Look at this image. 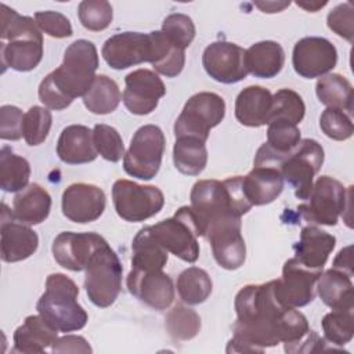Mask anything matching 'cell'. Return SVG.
Here are the masks:
<instances>
[{"label": "cell", "mask_w": 354, "mask_h": 354, "mask_svg": "<svg viewBox=\"0 0 354 354\" xmlns=\"http://www.w3.org/2000/svg\"><path fill=\"white\" fill-rule=\"evenodd\" d=\"M236 321L227 353H263L285 343V351L310 330L307 318L279 300L275 279L261 285H246L235 296Z\"/></svg>", "instance_id": "cell-1"}, {"label": "cell", "mask_w": 354, "mask_h": 354, "mask_svg": "<svg viewBox=\"0 0 354 354\" xmlns=\"http://www.w3.org/2000/svg\"><path fill=\"white\" fill-rule=\"evenodd\" d=\"M97 68L95 46L86 39L73 41L65 50L62 64L40 82V101L54 111L68 108L75 98L83 97L90 88Z\"/></svg>", "instance_id": "cell-2"}, {"label": "cell", "mask_w": 354, "mask_h": 354, "mask_svg": "<svg viewBox=\"0 0 354 354\" xmlns=\"http://www.w3.org/2000/svg\"><path fill=\"white\" fill-rule=\"evenodd\" d=\"M0 58L3 71L35 69L43 58V35L30 17L19 15L6 4L0 6Z\"/></svg>", "instance_id": "cell-3"}, {"label": "cell", "mask_w": 354, "mask_h": 354, "mask_svg": "<svg viewBox=\"0 0 354 354\" xmlns=\"http://www.w3.org/2000/svg\"><path fill=\"white\" fill-rule=\"evenodd\" d=\"M191 209L202 228V236L209 224L228 216L242 217L252 205L242 189V176L224 181L199 180L191 189Z\"/></svg>", "instance_id": "cell-4"}, {"label": "cell", "mask_w": 354, "mask_h": 354, "mask_svg": "<svg viewBox=\"0 0 354 354\" xmlns=\"http://www.w3.org/2000/svg\"><path fill=\"white\" fill-rule=\"evenodd\" d=\"M77 296L79 288L69 277L61 272L50 274L36 310L58 332L80 330L86 326L88 315L77 303Z\"/></svg>", "instance_id": "cell-5"}, {"label": "cell", "mask_w": 354, "mask_h": 354, "mask_svg": "<svg viewBox=\"0 0 354 354\" xmlns=\"http://www.w3.org/2000/svg\"><path fill=\"white\" fill-rule=\"evenodd\" d=\"M84 271V289L90 301L101 308L113 304L122 289L123 267L108 242L95 250Z\"/></svg>", "instance_id": "cell-6"}, {"label": "cell", "mask_w": 354, "mask_h": 354, "mask_svg": "<svg viewBox=\"0 0 354 354\" xmlns=\"http://www.w3.org/2000/svg\"><path fill=\"white\" fill-rule=\"evenodd\" d=\"M151 231L155 239L176 257L187 263L198 260V236H202V228L189 206H183L173 217L151 225Z\"/></svg>", "instance_id": "cell-7"}, {"label": "cell", "mask_w": 354, "mask_h": 354, "mask_svg": "<svg viewBox=\"0 0 354 354\" xmlns=\"http://www.w3.org/2000/svg\"><path fill=\"white\" fill-rule=\"evenodd\" d=\"M351 188L353 187H348V189H346L339 180L330 176H321L313 184L307 198L308 202L300 205L297 210L310 224L336 225L339 217L346 212Z\"/></svg>", "instance_id": "cell-8"}, {"label": "cell", "mask_w": 354, "mask_h": 354, "mask_svg": "<svg viewBox=\"0 0 354 354\" xmlns=\"http://www.w3.org/2000/svg\"><path fill=\"white\" fill-rule=\"evenodd\" d=\"M166 138L159 126L144 124L133 136L123 156L124 171L140 180L153 178L162 163Z\"/></svg>", "instance_id": "cell-9"}, {"label": "cell", "mask_w": 354, "mask_h": 354, "mask_svg": "<svg viewBox=\"0 0 354 354\" xmlns=\"http://www.w3.org/2000/svg\"><path fill=\"white\" fill-rule=\"evenodd\" d=\"M225 116V101L210 91L196 93L188 98L174 123V136H192L203 141Z\"/></svg>", "instance_id": "cell-10"}, {"label": "cell", "mask_w": 354, "mask_h": 354, "mask_svg": "<svg viewBox=\"0 0 354 354\" xmlns=\"http://www.w3.org/2000/svg\"><path fill=\"white\" fill-rule=\"evenodd\" d=\"M324 158L322 145L313 138H304L279 163L278 169L283 181L295 189L297 199L307 201L313 188V180L321 170Z\"/></svg>", "instance_id": "cell-11"}, {"label": "cell", "mask_w": 354, "mask_h": 354, "mask_svg": "<svg viewBox=\"0 0 354 354\" xmlns=\"http://www.w3.org/2000/svg\"><path fill=\"white\" fill-rule=\"evenodd\" d=\"M112 199L118 216L130 223H140L158 214L163 205V192L155 185H141L130 180H116Z\"/></svg>", "instance_id": "cell-12"}, {"label": "cell", "mask_w": 354, "mask_h": 354, "mask_svg": "<svg viewBox=\"0 0 354 354\" xmlns=\"http://www.w3.org/2000/svg\"><path fill=\"white\" fill-rule=\"evenodd\" d=\"M241 217L228 216L213 221L205 230L213 257L225 270H236L246 259V245L241 232Z\"/></svg>", "instance_id": "cell-13"}, {"label": "cell", "mask_w": 354, "mask_h": 354, "mask_svg": "<svg viewBox=\"0 0 354 354\" xmlns=\"http://www.w3.org/2000/svg\"><path fill=\"white\" fill-rule=\"evenodd\" d=\"M101 54L112 69H126L142 62L152 61V33L122 32L111 36L102 46Z\"/></svg>", "instance_id": "cell-14"}, {"label": "cell", "mask_w": 354, "mask_h": 354, "mask_svg": "<svg viewBox=\"0 0 354 354\" xmlns=\"http://www.w3.org/2000/svg\"><path fill=\"white\" fill-rule=\"evenodd\" d=\"M245 54L246 50L235 43L227 40L213 41L203 51L202 65L216 82L232 84L243 80L249 73Z\"/></svg>", "instance_id": "cell-15"}, {"label": "cell", "mask_w": 354, "mask_h": 354, "mask_svg": "<svg viewBox=\"0 0 354 354\" xmlns=\"http://www.w3.org/2000/svg\"><path fill=\"white\" fill-rule=\"evenodd\" d=\"M322 270H311L296 257L289 259L282 268V277L275 279V292L289 307H304L315 297L317 281Z\"/></svg>", "instance_id": "cell-16"}, {"label": "cell", "mask_w": 354, "mask_h": 354, "mask_svg": "<svg viewBox=\"0 0 354 354\" xmlns=\"http://www.w3.org/2000/svg\"><path fill=\"white\" fill-rule=\"evenodd\" d=\"M336 62L337 50L325 37H303L293 47V69L301 77H321L330 72L336 66Z\"/></svg>", "instance_id": "cell-17"}, {"label": "cell", "mask_w": 354, "mask_h": 354, "mask_svg": "<svg viewBox=\"0 0 354 354\" xmlns=\"http://www.w3.org/2000/svg\"><path fill=\"white\" fill-rule=\"evenodd\" d=\"M106 241L97 232H61L53 242L55 261L66 270L83 271L95 250Z\"/></svg>", "instance_id": "cell-18"}, {"label": "cell", "mask_w": 354, "mask_h": 354, "mask_svg": "<svg viewBox=\"0 0 354 354\" xmlns=\"http://www.w3.org/2000/svg\"><path fill=\"white\" fill-rule=\"evenodd\" d=\"M126 88L122 94L124 106L133 115H148L158 106L159 100L166 94L162 79L149 69L130 72L126 79Z\"/></svg>", "instance_id": "cell-19"}, {"label": "cell", "mask_w": 354, "mask_h": 354, "mask_svg": "<svg viewBox=\"0 0 354 354\" xmlns=\"http://www.w3.org/2000/svg\"><path fill=\"white\" fill-rule=\"evenodd\" d=\"M1 260L6 263H17L30 257L39 246V236L30 225L18 221L6 203H1Z\"/></svg>", "instance_id": "cell-20"}, {"label": "cell", "mask_w": 354, "mask_h": 354, "mask_svg": "<svg viewBox=\"0 0 354 354\" xmlns=\"http://www.w3.org/2000/svg\"><path fill=\"white\" fill-rule=\"evenodd\" d=\"M126 283L133 296L153 310H166L174 300L173 279L162 270L141 271L131 268Z\"/></svg>", "instance_id": "cell-21"}, {"label": "cell", "mask_w": 354, "mask_h": 354, "mask_svg": "<svg viewBox=\"0 0 354 354\" xmlns=\"http://www.w3.org/2000/svg\"><path fill=\"white\" fill-rule=\"evenodd\" d=\"M105 205L104 191L94 184L75 183L62 192V213L73 223L95 221L104 213Z\"/></svg>", "instance_id": "cell-22"}, {"label": "cell", "mask_w": 354, "mask_h": 354, "mask_svg": "<svg viewBox=\"0 0 354 354\" xmlns=\"http://www.w3.org/2000/svg\"><path fill=\"white\" fill-rule=\"evenodd\" d=\"M335 245L336 238L332 234L315 225H306L301 228L300 239L293 245L295 257L307 268L322 270Z\"/></svg>", "instance_id": "cell-23"}, {"label": "cell", "mask_w": 354, "mask_h": 354, "mask_svg": "<svg viewBox=\"0 0 354 354\" xmlns=\"http://www.w3.org/2000/svg\"><path fill=\"white\" fill-rule=\"evenodd\" d=\"M283 177L277 167L254 166L242 177V189L252 206L274 202L283 189Z\"/></svg>", "instance_id": "cell-24"}, {"label": "cell", "mask_w": 354, "mask_h": 354, "mask_svg": "<svg viewBox=\"0 0 354 354\" xmlns=\"http://www.w3.org/2000/svg\"><path fill=\"white\" fill-rule=\"evenodd\" d=\"M57 155L66 165H83L95 160L98 152L93 141V130L83 124L66 126L59 134Z\"/></svg>", "instance_id": "cell-25"}, {"label": "cell", "mask_w": 354, "mask_h": 354, "mask_svg": "<svg viewBox=\"0 0 354 354\" xmlns=\"http://www.w3.org/2000/svg\"><path fill=\"white\" fill-rule=\"evenodd\" d=\"M272 106V94L261 86H248L235 100V118L248 127L268 124Z\"/></svg>", "instance_id": "cell-26"}, {"label": "cell", "mask_w": 354, "mask_h": 354, "mask_svg": "<svg viewBox=\"0 0 354 354\" xmlns=\"http://www.w3.org/2000/svg\"><path fill=\"white\" fill-rule=\"evenodd\" d=\"M54 329L40 314L29 315L14 332V353L36 354L43 353L58 339Z\"/></svg>", "instance_id": "cell-27"}, {"label": "cell", "mask_w": 354, "mask_h": 354, "mask_svg": "<svg viewBox=\"0 0 354 354\" xmlns=\"http://www.w3.org/2000/svg\"><path fill=\"white\" fill-rule=\"evenodd\" d=\"M51 210L50 194L33 183L19 191L12 201L14 217L28 225H36L43 223Z\"/></svg>", "instance_id": "cell-28"}, {"label": "cell", "mask_w": 354, "mask_h": 354, "mask_svg": "<svg viewBox=\"0 0 354 354\" xmlns=\"http://www.w3.org/2000/svg\"><path fill=\"white\" fill-rule=\"evenodd\" d=\"M245 61L248 72L254 77L271 79L281 72L285 64V51L279 43L263 40L246 50Z\"/></svg>", "instance_id": "cell-29"}, {"label": "cell", "mask_w": 354, "mask_h": 354, "mask_svg": "<svg viewBox=\"0 0 354 354\" xmlns=\"http://www.w3.org/2000/svg\"><path fill=\"white\" fill-rule=\"evenodd\" d=\"M351 277L337 268H329L321 272L315 289L324 304L332 310L351 308L354 299Z\"/></svg>", "instance_id": "cell-30"}, {"label": "cell", "mask_w": 354, "mask_h": 354, "mask_svg": "<svg viewBox=\"0 0 354 354\" xmlns=\"http://www.w3.org/2000/svg\"><path fill=\"white\" fill-rule=\"evenodd\" d=\"M131 268L141 271L163 270L169 252L155 239L151 225L141 228L131 243Z\"/></svg>", "instance_id": "cell-31"}, {"label": "cell", "mask_w": 354, "mask_h": 354, "mask_svg": "<svg viewBox=\"0 0 354 354\" xmlns=\"http://www.w3.org/2000/svg\"><path fill=\"white\" fill-rule=\"evenodd\" d=\"M206 141L192 136H178L173 147L176 169L187 176H199L207 163Z\"/></svg>", "instance_id": "cell-32"}, {"label": "cell", "mask_w": 354, "mask_h": 354, "mask_svg": "<svg viewBox=\"0 0 354 354\" xmlns=\"http://www.w3.org/2000/svg\"><path fill=\"white\" fill-rule=\"evenodd\" d=\"M318 100L328 108H336L353 113V86L339 73L321 76L315 84Z\"/></svg>", "instance_id": "cell-33"}, {"label": "cell", "mask_w": 354, "mask_h": 354, "mask_svg": "<svg viewBox=\"0 0 354 354\" xmlns=\"http://www.w3.org/2000/svg\"><path fill=\"white\" fill-rule=\"evenodd\" d=\"M122 100L116 82L106 75H97L90 88L83 95L84 106L95 115L113 112Z\"/></svg>", "instance_id": "cell-34"}, {"label": "cell", "mask_w": 354, "mask_h": 354, "mask_svg": "<svg viewBox=\"0 0 354 354\" xmlns=\"http://www.w3.org/2000/svg\"><path fill=\"white\" fill-rule=\"evenodd\" d=\"M151 33L153 37V55L151 65L158 73L166 77H176L184 68L185 50L174 46L162 30Z\"/></svg>", "instance_id": "cell-35"}, {"label": "cell", "mask_w": 354, "mask_h": 354, "mask_svg": "<svg viewBox=\"0 0 354 354\" xmlns=\"http://www.w3.org/2000/svg\"><path fill=\"white\" fill-rule=\"evenodd\" d=\"M30 177L29 162L17 155L10 147L0 151V187L6 192H19L28 187Z\"/></svg>", "instance_id": "cell-36"}, {"label": "cell", "mask_w": 354, "mask_h": 354, "mask_svg": "<svg viewBox=\"0 0 354 354\" xmlns=\"http://www.w3.org/2000/svg\"><path fill=\"white\" fill-rule=\"evenodd\" d=\"M212 288L213 283L209 274L199 267H189L177 278L178 296L189 306L206 301L212 293Z\"/></svg>", "instance_id": "cell-37"}, {"label": "cell", "mask_w": 354, "mask_h": 354, "mask_svg": "<svg viewBox=\"0 0 354 354\" xmlns=\"http://www.w3.org/2000/svg\"><path fill=\"white\" fill-rule=\"evenodd\" d=\"M325 340L332 346L342 347L354 336V315L351 308H337L325 314L322 318Z\"/></svg>", "instance_id": "cell-38"}, {"label": "cell", "mask_w": 354, "mask_h": 354, "mask_svg": "<svg viewBox=\"0 0 354 354\" xmlns=\"http://www.w3.org/2000/svg\"><path fill=\"white\" fill-rule=\"evenodd\" d=\"M166 329L174 340H191L201 330V318L195 310L176 306L166 315Z\"/></svg>", "instance_id": "cell-39"}, {"label": "cell", "mask_w": 354, "mask_h": 354, "mask_svg": "<svg viewBox=\"0 0 354 354\" xmlns=\"http://www.w3.org/2000/svg\"><path fill=\"white\" fill-rule=\"evenodd\" d=\"M306 113V105L300 94L290 88H281L272 95V106L270 113V120H288L290 123L299 124Z\"/></svg>", "instance_id": "cell-40"}, {"label": "cell", "mask_w": 354, "mask_h": 354, "mask_svg": "<svg viewBox=\"0 0 354 354\" xmlns=\"http://www.w3.org/2000/svg\"><path fill=\"white\" fill-rule=\"evenodd\" d=\"M77 17L87 30L101 32L111 25L113 11L105 0H84L77 7Z\"/></svg>", "instance_id": "cell-41"}, {"label": "cell", "mask_w": 354, "mask_h": 354, "mask_svg": "<svg viewBox=\"0 0 354 354\" xmlns=\"http://www.w3.org/2000/svg\"><path fill=\"white\" fill-rule=\"evenodd\" d=\"M93 141L97 152L108 162L116 163L124 156V145L119 131L108 124L98 123L93 127Z\"/></svg>", "instance_id": "cell-42"}, {"label": "cell", "mask_w": 354, "mask_h": 354, "mask_svg": "<svg viewBox=\"0 0 354 354\" xmlns=\"http://www.w3.org/2000/svg\"><path fill=\"white\" fill-rule=\"evenodd\" d=\"M53 116L47 108L33 105L24 116V138L28 145L41 144L51 129Z\"/></svg>", "instance_id": "cell-43"}, {"label": "cell", "mask_w": 354, "mask_h": 354, "mask_svg": "<svg viewBox=\"0 0 354 354\" xmlns=\"http://www.w3.org/2000/svg\"><path fill=\"white\" fill-rule=\"evenodd\" d=\"M319 127L326 137L335 141L348 140L354 131L351 115L336 108H326L321 113Z\"/></svg>", "instance_id": "cell-44"}, {"label": "cell", "mask_w": 354, "mask_h": 354, "mask_svg": "<svg viewBox=\"0 0 354 354\" xmlns=\"http://www.w3.org/2000/svg\"><path fill=\"white\" fill-rule=\"evenodd\" d=\"M162 32L174 46L185 50L195 37V25L188 15L176 12L165 18Z\"/></svg>", "instance_id": "cell-45"}, {"label": "cell", "mask_w": 354, "mask_h": 354, "mask_svg": "<svg viewBox=\"0 0 354 354\" xmlns=\"http://www.w3.org/2000/svg\"><path fill=\"white\" fill-rule=\"evenodd\" d=\"M35 22L39 29L50 37L65 39L73 33L71 21L58 11H39L35 14Z\"/></svg>", "instance_id": "cell-46"}, {"label": "cell", "mask_w": 354, "mask_h": 354, "mask_svg": "<svg viewBox=\"0 0 354 354\" xmlns=\"http://www.w3.org/2000/svg\"><path fill=\"white\" fill-rule=\"evenodd\" d=\"M328 28L348 43L354 40V10L351 3L336 6L326 17Z\"/></svg>", "instance_id": "cell-47"}, {"label": "cell", "mask_w": 354, "mask_h": 354, "mask_svg": "<svg viewBox=\"0 0 354 354\" xmlns=\"http://www.w3.org/2000/svg\"><path fill=\"white\" fill-rule=\"evenodd\" d=\"M24 113L18 106L3 105L0 108L1 140L17 141L24 136Z\"/></svg>", "instance_id": "cell-48"}, {"label": "cell", "mask_w": 354, "mask_h": 354, "mask_svg": "<svg viewBox=\"0 0 354 354\" xmlns=\"http://www.w3.org/2000/svg\"><path fill=\"white\" fill-rule=\"evenodd\" d=\"M53 353H91V347L83 336L66 335L57 339L51 347Z\"/></svg>", "instance_id": "cell-49"}, {"label": "cell", "mask_w": 354, "mask_h": 354, "mask_svg": "<svg viewBox=\"0 0 354 354\" xmlns=\"http://www.w3.org/2000/svg\"><path fill=\"white\" fill-rule=\"evenodd\" d=\"M333 268L342 270L350 275H353V260H351V246H346L342 249L333 260Z\"/></svg>", "instance_id": "cell-50"}, {"label": "cell", "mask_w": 354, "mask_h": 354, "mask_svg": "<svg viewBox=\"0 0 354 354\" xmlns=\"http://www.w3.org/2000/svg\"><path fill=\"white\" fill-rule=\"evenodd\" d=\"M263 12H279L285 7L289 6V1H282V3H275V1H266V3H254Z\"/></svg>", "instance_id": "cell-51"}, {"label": "cell", "mask_w": 354, "mask_h": 354, "mask_svg": "<svg viewBox=\"0 0 354 354\" xmlns=\"http://www.w3.org/2000/svg\"><path fill=\"white\" fill-rule=\"evenodd\" d=\"M296 4H297L299 7L306 8V10H307V11H310V12H315V11H318L319 8H322L324 6H326V1H322V3H319V1H310V3L297 1Z\"/></svg>", "instance_id": "cell-52"}]
</instances>
